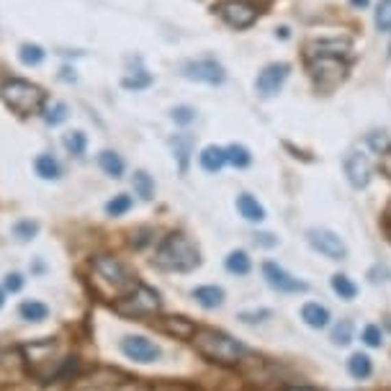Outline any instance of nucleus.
<instances>
[{
    "label": "nucleus",
    "mask_w": 391,
    "mask_h": 391,
    "mask_svg": "<svg viewBox=\"0 0 391 391\" xmlns=\"http://www.w3.org/2000/svg\"><path fill=\"white\" fill-rule=\"evenodd\" d=\"M193 345L206 360H214V363H222V366H235L245 355V345L242 342H237L232 335H226V332L214 327L196 329Z\"/></svg>",
    "instance_id": "f257e3e1"
},
{
    "label": "nucleus",
    "mask_w": 391,
    "mask_h": 391,
    "mask_svg": "<svg viewBox=\"0 0 391 391\" xmlns=\"http://www.w3.org/2000/svg\"><path fill=\"white\" fill-rule=\"evenodd\" d=\"M198 263H201L198 250L185 235L167 237L154 255V265L163 268V270H175V273L193 270V268H198Z\"/></svg>",
    "instance_id": "f03ea898"
},
{
    "label": "nucleus",
    "mask_w": 391,
    "mask_h": 391,
    "mask_svg": "<svg viewBox=\"0 0 391 391\" xmlns=\"http://www.w3.org/2000/svg\"><path fill=\"white\" fill-rule=\"evenodd\" d=\"M0 95L8 106L10 111L21 113V116H29V113H39L44 108V101L47 95L41 91L39 85H34L29 80H21V78H10L3 88H0Z\"/></svg>",
    "instance_id": "7ed1b4c3"
},
{
    "label": "nucleus",
    "mask_w": 391,
    "mask_h": 391,
    "mask_svg": "<svg viewBox=\"0 0 391 391\" xmlns=\"http://www.w3.org/2000/svg\"><path fill=\"white\" fill-rule=\"evenodd\" d=\"M160 307H163L160 294L154 288L144 286V283H137L132 291H126V296L116 301V311L121 317H134V319L152 317V314L160 311Z\"/></svg>",
    "instance_id": "20e7f679"
},
{
    "label": "nucleus",
    "mask_w": 391,
    "mask_h": 391,
    "mask_svg": "<svg viewBox=\"0 0 391 391\" xmlns=\"http://www.w3.org/2000/svg\"><path fill=\"white\" fill-rule=\"evenodd\" d=\"M93 270L101 278L103 283H108L113 291H132L137 286V278L132 276V270L123 265L119 257L101 255L93 260Z\"/></svg>",
    "instance_id": "39448f33"
},
{
    "label": "nucleus",
    "mask_w": 391,
    "mask_h": 391,
    "mask_svg": "<svg viewBox=\"0 0 391 391\" xmlns=\"http://www.w3.org/2000/svg\"><path fill=\"white\" fill-rule=\"evenodd\" d=\"M309 70H311V78L317 82V88H322V91H332V88L340 85L342 78H345V64L340 62V57H317V60H309Z\"/></svg>",
    "instance_id": "423d86ee"
},
{
    "label": "nucleus",
    "mask_w": 391,
    "mask_h": 391,
    "mask_svg": "<svg viewBox=\"0 0 391 391\" xmlns=\"http://www.w3.org/2000/svg\"><path fill=\"white\" fill-rule=\"evenodd\" d=\"M307 242L311 245V250H317L319 255H324L327 260H345V257H348L345 242H342L335 232H329V229H322V226L309 229Z\"/></svg>",
    "instance_id": "0eeeda50"
},
{
    "label": "nucleus",
    "mask_w": 391,
    "mask_h": 391,
    "mask_svg": "<svg viewBox=\"0 0 391 391\" xmlns=\"http://www.w3.org/2000/svg\"><path fill=\"white\" fill-rule=\"evenodd\" d=\"M214 10L219 13V19L229 23L232 29H247L257 19V8L252 3H245V0H224Z\"/></svg>",
    "instance_id": "6e6552de"
},
{
    "label": "nucleus",
    "mask_w": 391,
    "mask_h": 391,
    "mask_svg": "<svg viewBox=\"0 0 391 391\" xmlns=\"http://www.w3.org/2000/svg\"><path fill=\"white\" fill-rule=\"evenodd\" d=\"M183 75L188 80L204 82V85H222L226 80L224 67L216 60H191L183 64Z\"/></svg>",
    "instance_id": "1a4fd4ad"
},
{
    "label": "nucleus",
    "mask_w": 391,
    "mask_h": 391,
    "mask_svg": "<svg viewBox=\"0 0 391 391\" xmlns=\"http://www.w3.org/2000/svg\"><path fill=\"white\" fill-rule=\"evenodd\" d=\"M263 276H265L268 286L276 288L278 294H304V291L309 288L304 281L294 278L286 268H281L278 263H270V260L263 263Z\"/></svg>",
    "instance_id": "9d476101"
},
{
    "label": "nucleus",
    "mask_w": 391,
    "mask_h": 391,
    "mask_svg": "<svg viewBox=\"0 0 391 391\" xmlns=\"http://www.w3.org/2000/svg\"><path fill=\"white\" fill-rule=\"evenodd\" d=\"M121 353L134 363H154L160 358V345H154L152 340L142 335H129L121 340Z\"/></svg>",
    "instance_id": "9b49d317"
},
{
    "label": "nucleus",
    "mask_w": 391,
    "mask_h": 391,
    "mask_svg": "<svg viewBox=\"0 0 391 391\" xmlns=\"http://www.w3.org/2000/svg\"><path fill=\"white\" fill-rule=\"evenodd\" d=\"M286 78H288V64H283V62L268 64L265 70L260 72V75H257V80H255L257 95H260V98H273V95L283 88Z\"/></svg>",
    "instance_id": "f8f14e48"
},
{
    "label": "nucleus",
    "mask_w": 391,
    "mask_h": 391,
    "mask_svg": "<svg viewBox=\"0 0 391 391\" xmlns=\"http://www.w3.org/2000/svg\"><path fill=\"white\" fill-rule=\"evenodd\" d=\"M370 173H373V167H370V160L366 152H350L345 157V175H348L353 188H366L370 180Z\"/></svg>",
    "instance_id": "ddd939ff"
},
{
    "label": "nucleus",
    "mask_w": 391,
    "mask_h": 391,
    "mask_svg": "<svg viewBox=\"0 0 391 391\" xmlns=\"http://www.w3.org/2000/svg\"><path fill=\"white\" fill-rule=\"evenodd\" d=\"M350 49L348 39H314L307 44V57L317 60V57H340Z\"/></svg>",
    "instance_id": "4468645a"
},
{
    "label": "nucleus",
    "mask_w": 391,
    "mask_h": 391,
    "mask_svg": "<svg viewBox=\"0 0 391 391\" xmlns=\"http://www.w3.org/2000/svg\"><path fill=\"white\" fill-rule=\"evenodd\" d=\"M301 319H304L311 329H324L329 324V309L317 304V301H309V304L301 307Z\"/></svg>",
    "instance_id": "2eb2a0df"
},
{
    "label": "nucleus",
    "mask_w": 391,
    "mask_h": 391,
    "mask_svg": "<svg viewBox=\"0 0 391 391\" xmlns=\"http://www.w3.org/2000/svg\"><path fill=\"white\" fill-rule=\"evenodd\" d=\"M193 298L198 307L219 309L224 304V288L222 286H198V288H193Z\"/></svg>",
    "instance_id": "dca6fc26"
},
{
    "label": "nucleus",
    "mask_w": 391,
    "mask_h": 391,
    "mask_svg": "<svg viewBox=\"0 0 391 391\" xmlns=\"http://www.w3.org/2000/svg\"><path fill=\"white\" fill-rule=\"evenodd\" d=\"M198 163H201V167H204L206 173H219L226 165V150L211 144V147H206L204 152L198 154Z\"/></svg>",
    "instance_id": "f3484780"
},
{
    "label": "nucleus",
    "mask_w": 391,
    "mask_h": 391,
    "mask_svg": "<svg viewBox=\"0 0 391 391\" xmlns=\"http://www.w3.org/2000/svg\"><path fill=\"white\" fill-rule=\"evenodd\" d=\"M237 211L245 216L247 222H263V219H265V209H263V204H260L257 198H252L250 193L237 196Z\"/></svg>",
    "instance_id": "a211bd4d"
},
{
    "label": "nucleus",
    "mask_w": 391,
    "mask_h": 391,
    "mask_svg": "<svg viewBox=\"0 0 391 391\" xmlns=\"http://www.w3.org/2000/svg\"><path fill=\"white\" fill-rule=\"evenodd\" d=\"M224 268L232 273V276H247V273H250V268H252V260L247 257L245 250H235V252H229V255H226Z\"/></svg>",
    "instance_id": "6ab92c4d"
},
{
    "label": "nucleus",
    "mask_w": 391,
    "mask_h": 391,
    "mask_svg": "<svg viewBox=\"0 0 391 391\" xmlns=\"http://www.w3.org/2000/svg\"><path fill=\"white\" fill-rule=\"evenodd\" d=\"M98 165H101V170L108 175V178H121L123 175V160L113 152V150H103V152L98 154Z\"/></svg>",
    "instance_id": "aec40b11"
},
{
    "label": "nucleus",
    "mask_w": 391,
    "mask_h": 391,
    "mask_svg": "<svg viewBox=\"0 0 391 391\" xmlns=\"http://www.w3.org/2000/svg\"><path fill=\"white\" fill-rule=\"evenodd\" d=\"M19 314L23 322H44V319L49 317V307L47 304H41V301H23L19 307Z\"/></svg>",
    "instance_id": "412c9836"
},
{
    "label": "nucleus",
    "mask_w": 391,
    "mask_h": 391,
    "mask_svg": "<svg viewBox=\"0 0 391 391\" xmlns=\"http://www.w3.org/2000/svg\"><path fill=\"white\" fill-rule=\"evenodd\" d=\"M348 370L353 379L363 381L373 373V363H370V358L366 353H355V355H350V360H348Z\"/></svg>",
    "instance_id": "4be33fe9"
},
{
    "label": "nucleus",
    "mask_w": 391,
    "mask_h": 391,
    "mask_svg": "<svg viewBox=\"0 0 391 391\" xmlns=\"http://www.w3.org/2000/svg\"><path fill=\"white\" fill-rule=\"evenodd\" d=\"M332 291H335L340 298H345V301L358 296V286H355L353 278H348L345 273H335V276H332Z\"/></svg>",
    "instance_id": "5701e85b"
},
{
    "label": "nucleus",
    "mask_w": 391,
    "mask_h": 391,
    "mask_svg": "<svg viewBox=\"0 0 391 391\" xmlns=\"http://www.w3.org/2000/svg\"><path fill=\"white\" fill-rule=\"evenodd\" d=\"M34 167H36V173H39L44 180H57V178H60V163H57L51 154H39Z\"/></svg>",
    "instance_id": "b1692460"
},
{
    "label": "nucleus",
    "mask_w": 391,
    "mask_h": 391,
    "mask_svg": "<svg viewBox=\"0 0 391 391\" xmlns=\"http://www.w3.org/2000/svg\"><path fill=\"white\" fill-rule=\"evenodd\" d=\"M132 185H134V193L139 196L142 201H150V198L154 196V180L144 173V170H137V173H134Z\"/></svg>",
    "instance_id": "393cba45"
},
{
    "label": "nucleus",
    "mask_w": 391,
    "mask_h": 391,
    "mask_svg": "<svg viewBox=\"0 0 391 391\" xmlns=\"http://www.w3.org/2000/svg\"><path fill=\"white\" fill-rule=\"evenodd\" d=\"M163 329L165 332H173V335H178V337H193L196 335V327L183 317H170L163 324Z\"/></svg>",
    "instance_id": "a878e982"
},
{
    "label": "nucleus",
    "mask_w": 391,
    "mask_h": 391,
    "mask_svg": "<svg viewBox=\"0 0 391 391\" xmlns=\"http://www.w3.org/2000/svg\"><path fill=\"white\" fill-rule=\"evenodd\" d=\"M226 163L235 165V167H247L252 163V154L242 144H232V147H226Z\"/></svg>",
    "instance_id": "bb28decb"
},
{
    "label": "nucleus",
    "mask_w": 391,
    "mask_h": 391,
    "mask_svg": "<svg viewBox=\"0 0 391 391\" xmlns=\"http://www.w3.org/2000/svg\"><path fill=\"white\" fill-rule=\"evenodd\" d=\"M62 144H64V150L70 154L82 157V154H85V147H88V139H85V134L82 132H70V134H64Z\"/></svg>",
    "instance_id": "cd10ccee"
},
{
    "label": "nucleus",
    "mask_w": 391,
    "mask_h": 391,
    "mask_svg": "<svg viewBox=\"0 0 391 391\" xmlns=\"http://www.w3.org/2000/svg\"><path fill=\"white\" fill-rule=\"evenodd\" d=\"M332 342L340 345V348H345V345L353 342V322L350 319H342V322H337L332 327Z\"/></svg>",
    "instance_id": "c85d7f7f"
},
{
    "label": "nucleus",
    "mask_w": 391,
    "mask_h": 391,
    "mask_svg": "<svg viewBox=\"0 0 391 391\" xmlns=\"http://www.w3.org/2000/svg\"><path fill=\"white\" fill-rule=\"evenodd\" d=\"M19 57L23 64H29V67H36L44 62V49H41L39 44H23L19 51Z\"/></svg>",
    "instance_id": "c756f323"
},
{
    "label": "nucleus",
    "mask_w": 391,
    "mask_h": 391,
    "mask_svg": "<svg viewBox=\"0 0 391 391\" xmlns=\"http://www.w3.org/2000/svg\"><path fill=\"white\" fill-rule=\"evenodd\" d=\"M129 209H132V196L119 193V196H113L111 201L106 204V214L108 216H123Z\"/></svg>",
    "instance_id": "7c9ffc66"
},
{
    "label": "nucleus",
    "mask_w": 391,
    "mask_h": 391,
    "mask_svg": "<svg viewBox=\"0 0 391 391\" xmlns=\"http://www.w3.org/2000/svg\"><path fill=\"white\" fill-rule=\"evenodd\" d=\"M13 235L19 237L21 242H29V239H34V237L39 235V224L31 222V219H23V222H19V224L13 226Z\"/></svg>",
    "instance_id": "2f4dec72"
},
{
    "label": "nucleus",
    "mask_w": 391,
    "mask_h": 391,
    "mask_svg": "<svg viewBox=\"0 0 391 391\" xmlns=\"http://www.w3.org/2000/svg\"><path fill=\"white\" fill-rule=\"evenodd\" d=\"M376 29L391 31V0H379V8H376Z\"/></svg>",
    "instance_id": "473e14b6"
},
{
    "label": "nucleus",
    "mask_w": 391,
    "mask_h": 391,
    "mask_svg": "<svg viewBox=\"0 0 391 391\" xmlns=\"http://www.w3.org/2000/svg\"><path fill=\"white\" fill-rule=\"evenodd\" d=\"M173 150H175V154H178V160H180V170H185L188 154H191V139H188V137H175Z\"/></svg>",
    "instance_id": "72a5a7b5"
},
{
    "label": "nucleus",
    "mask_w": 391,
    "mask_h": 391,
    "mask_svg": "<svg viewBox=\"0 0 391 391\" xmlns=\"http://www.w3.org/2000/svg\"><path fill=\"white\" fill-rule=\"evenodd\" d=\"M363 342L368 348H381L383 345V332H381L379 324H368V327L363 329Z\"/></svg>",
    "instance_id": "f704fd0d"
},
{
    "label": "nucleus",
    "mask_w": 391,
    "mask_h": 391,
    "mask_svg": "<svg viewBox=\"0 0 391 391\" xmlns=\"http://www.w3.org/2000/svg\"><path fill=\"white\" fill-rule=\"evenodd\" d=\"M67 119V106L64 103H54L49 111L44 113V121L49 123V126H57V123H62Z\"/></svg>",
    "instance_id": "c9c22d12"
},
{
    "label": "nucleus",
    "mask_w": 391,
    "mask_h": 391,
    "mask_svg": "<svg viewBox=\"0 0 391 391\" xmlns=\"http://www.w3.org/2000/svg\"><path fill=\"white\" fill-rule=\"evenodd\" d=\"M270 319V309H252V311H239V322L245 324H260Z\"/></svg>",
    "instance_id": "e433bc0d"
},
{
    "label": "nucleus",
    "mask_w": 391,
    "mask_h": 391,
    "mask_svg": "<svg viewBox=\"0 0 391 391\" xmlns=\"http://www.w3.org/2000/svg\"><path fill=\"white\" fill-rule=\"evenodd\" d=\"M173 121L180 123V126H188V123L196 121V111L191 106H175L173 108Z\"/></svg>",
    "instance_id": "4c0bfd02"
},
{
    "label": "nucleus",
    "mask_w": 391,
    "mask_h": 391,
    "mask_svg": "<svg viewBox=\"0 0 391 391\" xmlns=\"http://www.w3.org/2000/svg\"><path fill=\"white\" fill-rule=\"evenodd\" d=\"M150 82H152V78H150V75H137V78H123V88H126V91H142V88H147V85H150Z\"/></svg>",
    "instance_id": "58836bf2"
},
{
    "label": "nucleus",
    "mask_w": 391,
    "mask_h": 391,
    "mask_svg": "<svg viewBox=\"0 0 391 391\" xmlns=\"http://www.w3.org/2000/svg\"><path fill=\"white\" fill-rule=\"evenodd\" d=\"M21 288H23V276H21V273H8V276H5V291L19 294Z\"/></svg>",
    "instance_id": "ea45409f"
},
{
    "label": "nucleus",
    "mask_w": 391,
    "mask_h": 391,
    "mask_svg": "<svg viewBox=\"0 0 391 391\" xmlns=\"http://www.w3.org/2000/svg\"><path fill=\"white\" fill-rule=\"evenodd\" d=\"M257 247H276L278 239L273 235H268V232H260V235H255V239H252Z\"/></svg>",
    "instance_id": "a19ab883"
},
{
    "label": "nucleus",
    "mask_w": 391,
    "mask_h": 391,
    "mask_svg": "<svg viewBox=\"0 0 391 391\" xmlns=\"http://www.w3.org/2000/svg\"><path fill=\"white\" fill-rule=\"evenodd\" d=\"M368 142L373 150H386V147H389V139H386V137H379V134H370Z\"/></svg>",
    "instance_id": "79ce46f5"
},
{
    "label": "nucleus",
    "mask_w": 391,
    "mask_h": 391,
    "mask_svg": "<svg viewBox=\"0 0 391 391\" xmlns=\"http://www.w3.org/2000/svg\"><path fill=\"white\" fill-rule=\"evenodd\" d=\"M350 5H353V8H366L368 0H350Z\"/></svg>",
    "instance_id": "37998d69"
},
{
    "label": "nucleus",
    "mask_w": 391,
    "mask_h": 391,
    "mask_svg": "<svg viewBox=\"0 0 391 391\" xmlns=\"http://www.w3.org/2000/svg\"><path fill=\"white\" fill-rule=\"evenodd\" d=\"M283 391H317V389H309V386H291V389H283Z\"/></svg>",
    "instance_id": "c03bdc74"
},
{
    "label": "nucleus",
    "mask_w": 391,
    "mask_h": 391,
    "mask_svg": "<svg viewBox=\"0 0 391 391\" xmlns=\"http://www.w3.org/2000/svg\"><path fill=\"white\" fill-rule=\"evenodd\" d=\"M3 304H5V291L0 288V309H3Z\"/></svg>",
    "instance_id": "a18cd8bd"
},
{
    "label": "nucleus",
    "mask_w": 391,
    "mask_h": 391,
    "mask_svg": "<svg viewBox=\"0 0 391 391\" xmlns=\"http://www.w3.org/2000/svg\"><path fill=\"white\" fill-rule=\"evenodd\" d=\"M386 170H389V173H391V154H389V157H386Z\"/></svg>",
    "instance_id": "49530a36"
},
{
    "label": "nucleus",
    "mask_w": 391,
    "mask_h": 391,
    "mask_svg": "<svg viewBox=\"0 0 391 391\" xmlns=\"http://www.w3.org/2000/svg\"><path fill=\"white\" fill-rule=\"evenodd\" d=\"M386 327H389V329H391V317H389V322H386Z\"/></svg>",
    "instance_id": "de8ad7c7"
},
{
    "label": "nucleus",
    "mask_w": 391,
    "mask_h": 391,
    "mask_svg": "<svg viewBox=\"0 0 391 391\" xmlns=\"http://www.w3.org/2000/svg\"><path fill=\"white\" fill-rule=\"evenodd\" d=\"M389 57H391V47H389Z\"/></svg>",
    "instance_id": "09e8293b"
},
{
    "label": "nucleus",
    "mask_w": 391,
    "mask_h": 391,
    "mask_svg": "<svg viewBox=\"0 0 391 391\" xmlns=\"http://www.w3.org/2000/svg\"><path fill=\"white\" fill-rule=\"evenodd\" d=\"M126 391H129V389H126Z\"/></svg>",
    "instance_id": "8fccbe9b"
}]
</instances>
